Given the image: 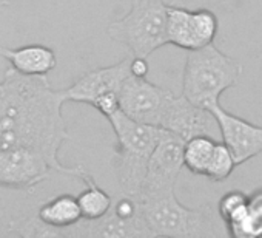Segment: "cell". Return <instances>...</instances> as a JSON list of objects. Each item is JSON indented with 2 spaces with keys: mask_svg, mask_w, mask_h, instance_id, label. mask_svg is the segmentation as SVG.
Listing matches in <instances>:
<instances>
[{
  "mask_svg": "<svg viewBox=\"0 0 262 238\" xmlns=\"http://www.w3.org/2000/svg\"><path fill=\"white\" fill-rule=\"evenodd\" d=\"M106 119L117 140L113 155V166L119 189L123 193L139 196L144 187L151 153L159 143L164 129L138 123L128 117L120 108Z\"/></svg>",
  "mask_w": 262,
  "mask_h": 238,
  "instance_id": "obj_3",
  "label": "cell"
},
{
  "mask_svg": "<svg viewBox=\"0 0 262 238\" xmlns=\"http://www.w3.org/2000/svg\"><path fill=\"white\" fill-rule=\"evenodd\" d=\"M11 2H13V0H0V5H8Z\"/></svg>",
  "mask_w": 262,
  "mask_h": 238,
  "instance_id": "obj_22",
  "label": "cell"
},
{
  "mask_svg": "<svg viewBox=\"0 0 262 238\" xmlns=\"http://www.w3.org/2000/svg\"><path fill=\"white\" fill-rule=\"evenodd\" d=\"M248 206V195L242 190H230L221 196L217 204V212L221 218L227 223L236 212Z\"/></svg>",
  "mask_w": 262,
  "mask_h": 238,
  "instance_id": "obj_19",
  "label": "cell"
},
{
  "mask_svg": "<svg viewBox=\"0 0 262 238\" xmlns=\"http://www.w3.org/2000/svg\"><path fill=\"white\" fill-rule=\"evenodd\" d=\"M173 91L162 88L147 77L129 73L119 91V108L138 123L159 127L165 105Z\"/></svg>",
  "mask_w": 262,
  "mask_h": 238,
  "instance_id": "obj_7",
  "label": "cell"
},
{
  "mask_svg": "<svg viewBox=\"0 0 262 238\" xmlns=\"http://www.w3.org/2000/svg\"><path fill=\"white\" fill-rule=\"evenodd\" d=\"M2 93H4V84L0 82V96H2Z\"/></svg>",
  "mask_w": 262,
  "mask_h": 238,
  "instance_id": "obj_23",
  "label": "cell"
},
{
  "mask_svg": "<svg viewBox=\"0 0 262 238\" xmlns=\"http://www.w3.org/2000/svg\"><path fill=\"white\" fill-rule=\"evenodd\" d=\"M211 121L214 117L208 110L193 104L184 94L173 93L165 105L159 127L187 141L198 135H210Z\"/></svg>",
  "mask_w": 262,
  "mask_h": 238,
  "instance_id": "obj_11",
  "label": "cell"
},
{
  "mask_svg": "<svg viewBox=\"0 0 262 238\" xmlns=\"http://www.w3.org/2000/svg\"><path fill=\"white\" fill-rule=\"evenodd\" d=\"M248 206L262 223V189H257L251 195H248Z\"/></svg>",
  "mask_w": 262,
  "mask_h": 238,
  "instance_id": "obj_21",
  "label": "cell"
},
{
  "mask_svg": "<svg viewBox=\"0 0 262 238\" xmlns=\"http://www.w3.org/2000/svg\"><path fill=\"white\" fill-rule=\"evenodd\" d=\"M228 236L231 238H257L262 236V223L251 212L250 206H245L236 212L227 223Z\"/></svg>",
  "mask_w": 262,
  "mask_h": 238,
  "instance_id": "obj_17",
  "label": "cell"
},
{
  "mask_svg": "<svg viewBox=\"0 0 262 238\" xmlns=\"http://www.w3.org/2000/svg\"><path fill=\"white\" fill-rule=\"evenodd\" d=\"M129 73L136 77H148L150 73V65L147 57H139V56H131L129 62Z\"/></svg>",
  "mask_w": 262,
  "mask_h": 238,
  "instance_id": "obj_20",
  "label": "cell"
},
{
  "mask_svg": "<svg viewBox=\"0 0 262 238\" xmlns=\"http://www.w3.org/2000/svg\"><path fill=\"white\" fill-rule=\"evenodd\" d=\"M208 111L219 127L222 143L230 149L237 166L262 153V126L227 111L221 104L213 105Z\"/></svg>",
  "mask_w": 262,
  "mask_h": 238,
  "instance_id": "obj_10",
  "label": "cell"
},
{
  "mask_svg": "<svg viewBox=\"0 0 262 238\" xmlns=\"http://www.w3.org/2000/svg\"><path fill=\"white\" fill-rule=\"evenodd\" d=\"M244 67L234 57L221 51L214 44L187 53L182 94L193 104L210 110L219 104L224 91L234 87Z\"/></svg>",
  "mask_w": 262,
  "mask_h": 238,
  "instance_id": "obj_4",
  "label": "cell"
},
{
  "mask_svg": "<svg viewBox=\"0 0 262 238\" xmlns=\"http://www.w3.org/2000/svg\"><path fill=\"white\" fill-rule=\"evenodd\" d=\"M0 56L11 64V68L27 76H47L57 65L54 50L42 44L24 45L17 48H7L0 45Z\"/></svg>",
  "mask_w": 262,
  "mask_h": 238,
  "instance_id": "obj_12",
  "label": "cell"
},
{
  "mask_svg": "<svg viewBox=\"0 0 262 238\" xmlns=\"http://www.w3.org/2000/svg\"><path fill=\"white\" fill-rule=\"evenodd\" d=\"M167 4L164 0H131L129 11L106 28L111 41L123 45L131 56L150 57L168 45Z\"/></svg>",
  "mask_w": 262,
  "mask_h": 238,
  "instance_id": "obj_5",
  "label": "cell"
},
{
  "mask_svg": "<svg viewBox=\"0 0 262 238\" xmlns=\"http://www.w3.org/2000/svg\"><path fill=\"white\" fill-rule=\"evenodd\" d=\"M79 180L83 181L85 190L77 196L82 216L85 220H97L103 216L113 206V198L102 187L97 186L96 180L83 169Z\"/></svg>",
  "mask_w": 262,
  "mask_h": 238,
  "instance_id": "obj_13",
  "label": "cell"
},
{
  "mask_svg": "<svg viewBox=\"0 0 262 238\" xmlns=\"http://www.w3.org/2000/svg\"><path fill=\"white\" fill-rule=\"evenodd\" d=\"M131 54L108 67H99L82 74L68 88H63L67 102L88 104L108 117L119 110V91L129 76Z\"/></svg>",
  "mask_w": 262,
  "mask_h": 238,
  "instance_id": "obj_6",
  "label": "cell"
},
{
  "mask_svg": "<svg viewBox=\"0 0 262 238\" xmlns=\"http://www.w3.org/2000/svg\"><path fill=\"white\" fill-rule=\"evenodd\" d=\"M139 200L153 238H222L228 235L225 221L210 203L194 209L187 207L178 200L174 190L139 196Z\"/></svg>",
  "mask_w": 262,
  "mask_h": 238,
  "instance_id": "obj_2",
  "label": "cell"
},
{
  "mask_svg": "<svg viewBox=\"0 0 262 238\" xmlns=\"http://www.w3.org/2000/svg\"><path fill=\"white\" fill-rule=\"evenodd\" d=\"M53 172L48 161L31 149H0V187L33 190Z\"/></svg>",
  "mask_w": 262,
  "mask_h": 238,
  "instance_id": "obj_9",
  "label": "cell"
},
{
  "mask_svg": "<svg viewBox=\"0 0 262 238\" xmlns=\"http://www.w3.org/2000/svg\"><path fill=\"white\" fill-rule=\"evenodd\" d=\"M216 144L217 143L210 135H198L187 140L184 146V166L191 173L205 176Z\"/></svg>",
  "mask_w": 262,
  "mask_h": 238,
  "instance_id": "obj_15",
  "label": "cell"
},
{
  "mask_svg": "<svg viewBox=\"0 0 262 238\" xmlns=\"http://www.w3.org/2000/svg\"><path fill=\"white\" fill-rule=\"evenodd\" d=\"M236 167L237 164L230 149L224 143H217L211 161L207 167L205 176L213 183H222L230 178V175Z\"/></svg>",
  "mask_w": 262,
  "mask_h": 238,
  "instance_id": "obj_18",
  "label": "cell"
},
{
  "mask_svg": "<svg viewBox=\"0 0 262 238\" xmlns=\"http://www.w3.org/2000/svg\"><path fill=\"white\" fill-rule=\"evenodd\" d=\"M0 96V149L25 147L40 153L57 173L79 178L83 166L67 167L59 160L70 138L62 107L63 90H54L47 76H27L14 68L5 71Z\"/></svg>",
  "mask_w": 262,
  "mask_h": 238,
  "instance_id": "obj_1",
  "label": "cell"
},
{
  "mask_svg": "<svg viewBox=\"0 0 262 238\" xmlns=\"http://www.w3.org/2000/svg\"><path fill=\"white\" fill-rule=\"evenodd\" d=\"M191 28H193V37H194V44L198 50V48L213 44L217 34L219 22L213 11L199 8V10L191 11Z\"/></svg>",
  "mask_w": 262,
  "mask_h": 238,
  "instance_id": "obj_16",
  "label": "cell"
},
{
  "mask_svg": "<svg viewBox=\"0 0 262 238\" xmlns=\"http://www.w3.org/2000/svg\"><path fill=\"white\" fill-rule=\"evenodd\" d=\"M167 36L168 44L178 48L185 51L196 50L191 28V10L179 5L167 7Z\"/></svg>",
  "mask_w": 262,
  "mask_h": 238,
  "instance_id": "obj_14",
  "label": "cell"
},
{
  "mask_svg": "<svg viewBox=\"0 0 262 238\" xmlns=\"http://www.w3.org/2000/svg\"><path fill=\"white\" fill-rule=\"evenodd\" d=\"M184 146L185 140L181 136L168 130L162 132V136L151 153L147 176L139 196H150L174 190L179 173L182 167H185Z\"/></svg>",
  "mask_w": 262,
  "mask_h": 238,
  "instance_id": "obj_8",
  "label": "cell"
}]
</instances>
